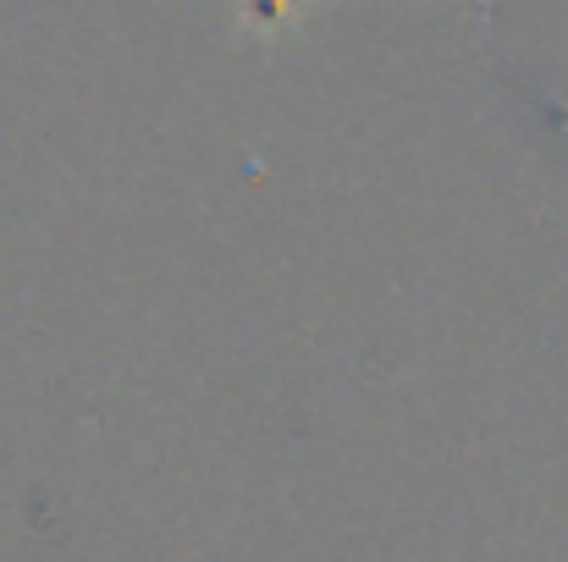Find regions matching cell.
I'll use <instances>...</instances> for the list:
<instances>
[{
	"label": "cell",
	"instance_id": "6da1fadb",
	"mask_svg": "<svg viewBox=\"0 0 568 562\" xmlns=\"http://www.w3.org/2000/svg\"><path fill=\"white\" fill-rule=\"evenodd\" d=\"M298 11H304V0H237V17H243L248 28H260V33L298 22Z\"/></svg>",
	"mask_w": 568,
	"mask_h": 562
}]
</instances>
